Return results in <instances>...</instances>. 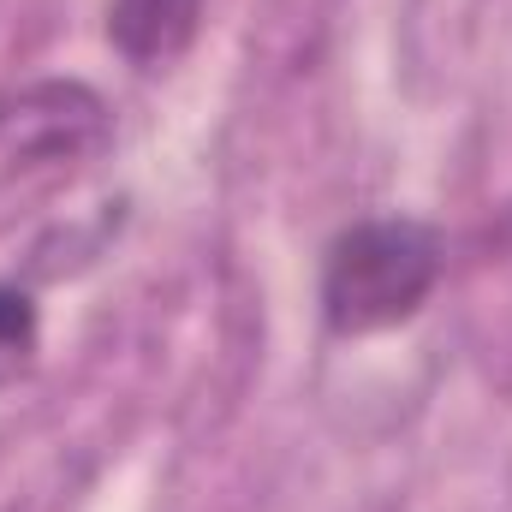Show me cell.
<instances>
[{
	"label": "cell",
	"instance_id": "6da1fadb",
	"mask_svg": "<svg viewBox=\"0 0 512 512\" xmlns=\"http://www.w3.org/2000/svg\"><path fill=\"white\" fill-rule=\"evenodd\" d=\"M441 280V233L411 215H376L346 227L322 256V322L340 340L399 328Z\"/></svg>",
	"mask_w": 512,
	"mask_h": 512
},
{
	"label": "cell",
	"instance_id": "7a4b0ae2",
	"mask_svg": "<svg viewBox=\"0 0 512 512\" xmlns=\"http://www.w3.org/2000/svg\"><path fill=\"white\" fill-rule=\"evenodd\" d=\"M108 108L84 84H30L0 108V161L66 173L72 161L102 155Z\"/></svg>",
	"mask_w": 512,
	"mask_h": 512
},
{
	"label": "cell",
	"instance_id": "3957f363",
	"mask_svg": "<svg viewBox=\"0 0 512 512\" xmlns=\"http://www.w3.org/2000/svg\"><path fill=\"white\" fill-rule=\"evenodd\" d=\"M203 6L209 0H108V42L131 66H167L197 42Z\"/></svg>",
	"mask_w": 512,
	"mask_h": 512
},
{
	"label": "cell",
	"instance_id": "277c9868",
	"mask_svg": "<svg viewBox=\"0 0 512 512\" xmlns=\"http://www.w3.org/2000/svg\"><path fill=\"white\" fill-rule=\"evenodd\" d=\"M36 346H42V316H36V298H30L24 286L0 280V387H12L18 376H30Z\"/></svg>",
	"mask_w": 512,
	"mask_h": 512
}]
</instances>
